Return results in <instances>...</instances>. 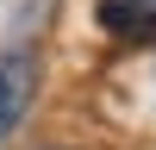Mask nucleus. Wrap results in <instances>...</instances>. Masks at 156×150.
<instances>
[{
	"label": "nucleus",
	"mask_w": 156,
	"mask_h": 150,
	"mask_svg": "<svg viewBox=\"0 0 156 150\" xmlns=\"http://www.w3.org/2000/svg\"><path fill=\"white\" fill-rule=\"evenodd\" d=\"M31 94H37V56L31 50H0V138L25 119Z\"/></svg>",
	"instance_id": "nucleus-1"
},
{
	"label": "nucleus",
	"mask_w": 156,
	"mask_h": 150,
	"mask_svg": "<svg viewBox=\"0 0 156 150\" xmlns=\"http://www.w3.org/2000/svg\"><path fill=\"white\" fill-rule=\"evenodd\" d=\"M94 19H100V31L137 44V38H156V0H100Z\"/></svg>",
	"instance_id": "nucleus-2"
}]
</instances>
